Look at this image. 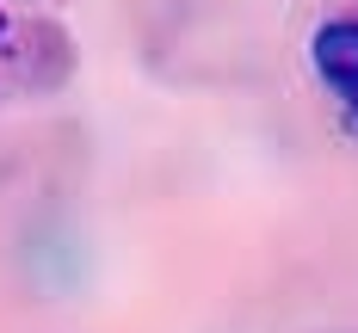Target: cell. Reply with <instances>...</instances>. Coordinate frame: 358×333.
<instances>
[{
  "label": "cell",
  "mask_w": 358,
  "mask_h": 333,
  "mask_svg": "<svg viewBox=\"0 0 358 333\" xmlns=\"http://www.w3.org/2000/svg\"><path fill=\"white\" fill-rule=\"evenodd\" d=\"M309 62L322 74V87L340 99L346 124L358 130V19H327L322 31L309 37Z\"/></svg>",
  "instance_id": "6da1fadb"
},
{
  "label": "cell",
  "mask_w": 358,
  "mask_h": 333,
  "mask_svg": "<svg viewBox=\"0 0 358 333\" xmlns=\"http://www.w3.org/2000/svg\"><path fill=\"white\" fill-rule=\"evenodd\" d=\"M0 37H6V13H0Z\"/></svg>",
  "instance_id": "7a4b0ae2"
}]
</instances>
